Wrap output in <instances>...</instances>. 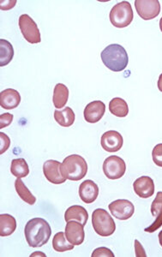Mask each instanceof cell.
Masks as SVG:
<instances>
[{
    "label": "cell",
    "instance_id": "obj_1",
    "mask_svg": "<svg viewBox=\"0 0 162 257\" xmlns=\"http://www.w3.org/2000/svg\"><path fill=\"white\" fill-rule=\"evenodd\" d=\"M24 234L28 244L32 248H38L49 241L52 229L46 219L34 218L25 225Z\"/></svg>",
    "mask_w": 162,
    "mask_h": 257
},
{
    "label": "cell",
    "instance_id": "obj_2",
    "mask_svg": "<svg viewBox=\"0 0 162 257\" xmlns=\"http://www.w3.org/2000/svg\"><path fill=\"white\" fill-rule=\"evenodd\" d=\"M100 57L105 66L114 72L125 70L129 63L126 50L121 45H109L101 52Z\"/></svg>",
    "mask_w": 162,
    "mask_h": 257
},
{
    "label": "cell",
    "instance_id": "obj_3",
    "mask_svg": "<svg viewBox=\"0 0 162 257\" xmlns=\"http://www.w3.org/2000/svg\"><path fill=\"white\" fill-rule=\"evenodd\" d=\"M60 171L64 178L71 181H79L88 173V165L85 159L78 155H71L64 160Z\"/></svg>",
    "mask_w": 162,
    "mask_h": 257
},
{
    "label": "cell",
    "instance_id": "obj_4",
    "mask_svg": "<svg viewBox=\"0 0 162 257\" xmlns=\"http://www.w3.org/2000/svg\"><path fill=\"white\" fill-rule=\"evenodd\" d=\"M92 225L94 231L101 237H109L116 230L114 219L103 208H97L93 212Z\"/></svg>",
    "mask_w": 162,
    "mask_h": 257
},
{
    "label": "cell",
    "instance_id": "obj_5",
    "mask_svg": "<svg viewBox=\"0 0 162 257\" xmlns=\"http://www.w3.org/2000/svg\"><path fill=\"white\" fill-rule=\"evenodd\" d=\"M111 24L118 29L129 26L134 18L132 7L129 2L122 1L112 7L110 12Z\"/></svg>",
    "mask_w": 162,
    "mask_h": 257
},
{
    "label": "cell",
    "instance_id": "obj_6",
    "mask_svg": "<svg viewBox=\"0 0 162 257\" xmlns=\"http://www.w3.org/2000/svg\"><path fill=\"white\" fill-rule=\"evenodd\" d=\"M19 28L24 39L31 44H37L42 41L41 33L36 22L30 16L24 14L19 18Z\"/></svg>",
    "mask_w": 162,
    "mask_h": 257
},
{
    "label": "cell",
    "instance_id": "obj_7",
    "mask_svg": "<svg viewBox=\"0 0 162 257\" xmlns=\"http://www.w3.org/2000/svg\"><path fill=\"white\" fill-rule=\"evenodd\" d=\"M126 165L123 159L116 155H111L105 160L103 163V172L106 178L115 180L124 175Z\"/></svg>",
    "mask_w": 162,
    "mask_h": 257
},
{
    "label": "cell",
    "instance_id": "obj_8",
    "mask_svg": "<svg viewBox=\"0 0 162 257\" xmlns=\"http://www.w3.org/2000/svg\"><path fill=\"white\" fill-rule=\"evenodd\" d=\"M135 7L139 17L143 20L157 18L160 12V5L158 0H136Z\"/></svg>",
    "mask_w": 162,
    "mask_h": 257
},
{
    "label": "cell",
    "instance_id": "obj_9",
    "mask_svg": "<svg viewBox=\"0 0 162 257\" xmlns=\"http://www.w3.org/2000/svg\"><path fill=\"white\" fill-rule=\"evenodd\" d=\"M109 210L112 216L120 220H127L135 213V207L132 202L125 199H118L109 204Z\"/></svg>",
    "mask_w": 162,
    "mask_h": 257
},
{
    "label": "cell",
    "instance_id": "obj_10",
    "mask_svg": "<svg viewBox=\"0 0 162 257\" xmlns=\"http://www.w3.org/2000/svg\"><path fill=\"white\" fill-rule=\"evenodd\" d=\"M124 144L123 137L120 133L116 131H108L105 132L100 140L102 149L109 153H115L119 151Z\"/></svg>",
    "mask_w": 162,
    "mask_h": 257
},
{
    "label": "cell",
    "instance_id": "obj_11",
    "mask_svg": "<svg viewBox=\"0 0 162 257\" xmlns=\"http://www.w3.org/2000/svg\"><path fill=\"white\" fill-rule=\"evenodd\" d=\"M84 225L81 223L71 220L65 226V236L69 242L73 245H81L85 238Z\"/></svg>",
    "mask_w": 162,
    "mask_h": 257
},
{
    "label": "cell",
    "instance_id": "obj_12",
    "mask_svg": "<svg viewBox=\"0 0 162 257\" xmlns=\"http://www.w3.org/2000/svg\"><path fill=\"white\" fill-rule=\"evenodd\" d=\"M61 164L54 160H49L43 165V173L48 181L53 184H64L66 178L63 177L60 171Z\"/></svg>",
    "mask_w": 162,
    "mask_h": 257
},
{
    "label": "cell",
    "instance_id": "obj_13",
    "mask_svg": "<svg viewBox=\"0 0 162 257\" xmlns=\"http://www.w3.org/2000/svg\"><path fill=\"white\" fill-rule=\"evenodd\" d=\"M106 105L100 100H94L86 105L83 115L84 119L90 123L99 122L105 114Z\"/></svg>",
    "mask_w": 162,
    "mask_h": 257
},
{
    "label": "cell",
    "instance_id": "obj_14",
    "mask_svg": "<svg viewBox=\"0 0 162 257\" xmlns=\"http://www.w3.org/2000/svg\"><path fill=\"white\" fill-rule=\"evenodd\" d=\"M134 191L141 198H149L154 194V183L150 177L142 176L135 180L133 184Z\"/></svg>",
    "mask_w": 162,
    "mask_h": 257
},
{
    "label": "cell",
    "instance_id": "obj_15",
    "mask_svg": "<svg viewBox=\"0 0 162 257\" xmlns=\"http://www.w3.org/2000/svg\"><path fill=\"white\" fill-rule=\"evenodd\" d=\"M151 213L155 217V220L148 227L145 228L144 231L153 233L162 226V192L157 193L156 197L151 204Z\"/></svg>",
    "mask_w": 162,
    "mask_h": 257
},
{
    "label": "cell",
    "instance_id": "obj_16",
    "mask_svg": "<svg viewBox=\"0 0 162 257\" xmlns=\"http://www.w3.org/2000/svg\"><path fill=\"white\" fill-rule=\"evenodd\" d=\"M99 187L92 180H85L79 186V196L84 203L90 204L97 199Z\"/></svg>",
    "mask_w": 162,
    "mask_h": 257
},
{
    "label": "cell",
    "instance_id": "obj_17",
    "mask_svg": "<svg viewBox=\"0 0 162 257\" xmlns=\"http://www.w3.org/2000/svg\"><path fill=\"white\" fill-rule=\"evenodd\" d=\"M21 102L19 92L13 88H7L0 93V105L4 109L12 110L18 107Z\"/></svg>",
    "mask_w": 162,
    "mask_h": 257
},
{
    "label": "cell",
    "instance_id": "obj_18",
    "mask_svg": "<svg viewBox=\"0 0 162 257\" xmlns=\"http://www.w3.org/2000/svg\"><path fill=\"white\" fill-rule=\"evenodd\" d=\"M88 219H89V213L82 206L74 205L65 211V220L66 222L75 220L85 226L88 222Z\"/></svg>",
    "mask_w": 162,
    "mask_h": 257
},
{
    "label": "cell",
    "instance_id": "obj_19",
    "mask_svg": "<svg viewBox=\"0 0 162 257\" xmlns=\"http://www.w3.org/2000/svg\"><path fill=\"white\" fill-rule=\"evenodd\" d=\"M69 89L65 84L58 83L53 90V102L57 109L65 107L66 103L68 102Z\"/></svg>",
    "mask_w": 162,
    "mask_h": 257
},
{
    "label": "cell",
    "instance_id": "obj_20",
    "mask_svg": "<svg viewBox=\"0 0 162 257\" xmlns=\"http://www.w3.org/2000/svg\"><path fill=\"white\" fill-rule=\"evenodd\" d=\"M17 229V220L11 214L5 213L0 215V236H11Z\"/></svg>",
    "mask_w": 162,
    "mask_h": 257
},
{
    "label": "cell",
    "instance_id": "obj_21",
    "mask_svg": "<svg viewBox=\"0 0 162 257\" xmlns=\"http://www.w3.org/2000/svg\"><path fill=\"white\" fill-rule=\"evenodd\" d=\"M54 119L62 127H70L75 122V113L71 107L66 106L63 110L54 111Z\"/></svg>",
    "mask_w": 162,
    "mask_h": 257
},
{
    "label": "cell",
    "instance_id": "obj_22",
    "mask_svg": "<svg viewBox=\"0 0 162 257\" xmlns=\"http://www.w3.org/2000/svg\"><path fill=\"white\" fill-rule=\"evenodd\" d=\"M109 111L116 117H125L129 113V106L124 99L117 97L110 101Z\"/></svg>",
    "mask_w": 162,
    "mask_h": 257
},
{
    "label": "cell",
    "instance_id": "obj_23",
    "mask_svg": "<svg viewBox=\"0 0 162 257\" xmlns=\"http://www.w3.org/2000/svg\"><path fill=\"white\" fill-rule=\"evenodd\" d=\"M11 172L17 178H25L30 173V168L24 158L14 159L12 161Z\"/></svg>",
    "mask_w": 162,
    "mask_h": 257
},
{
    "label": "cell",
    "instance_id": "obj_24",
    "mask_svg": "<svg viewBox=\"0 0 162 257\" xmlns=\"http://www.w3.org/2000/svg\"><path fill=\"white\" fill-rule=\"evenodd\" d=\"M0 65L3 67L9 64L14 57V49L9 41L0 39Z\"/></svg>",
    "mask_w": 162,
    "mask_h": 257
},
{
    "label": "cell",
    "instance_id": "obj_25",
    "mask_svg": "<svg viewBox=\"0 0 162 257\" xmlns=\"http://www.w3.org/2000/svg\"><path fill=\"white\" fill-rule=\"evenodd\" d=\"M16 191L18 194V196H20V198L24 201V202L30 205H34L36 202V198L30 192V190L27 188L26 185L24 184V182L21 178H17L15 181Z\"/></svg>",
    "mask_w": 162,
    "mask_h": 257
},
{
    "label": "cell",
    "instance_id": "obj_26",
    "mask_svg": "<svg viewBox=\"0 0 162 257\" xmlns=\"http://www.w3.org/2000/svg\"><path fill=\"white\" fill-rule=\"evenodd\" d=\"M65 234L59 231L53 237V247L55 251L65 252L73 249L75 245L69 242L68 240H66L67 238H65Z\"/></svg>",
    "mask_w": 162,
    "mask_h": 257
},
{
    "label": "cell",
    "instance_id": "obj_27",
    "mask_svg": "<svg viewBox=\"0 0 162 257\" xmlns=\"http://www.w3.org/2000/svg\"><path fill=\"white\" fill-rule=\"evenodd\" d=\"M152 158L154 164L162 167V144H157L152 151Z\"/></svg>",
    "mask_w": 162,
    "mask_h": 257
},
{
    "label": "cell",
    "instance_id": "obj_28",
    "mask_svg": "<svg viewBox=\"0 0 162 257\" xmlns=\"http://www.w3.org/2000/svg\"><path fill=\"white\" fill-rule=\"evenodd\" d=\"M114 254L112 253V250L106 247H100V248L94 249V252L92 253V257H114Z\"/></svg>",
    "mask_w": 162,
    "mask_h": 257
},
{
    "label": "cell",
    "instance_id": "obj_29",
    "mask_svg": "<svg viewBox=\"0 0 162 257\" xmlns=\"http://www.w3.org/2000/svg\"><path fill=\"white\" fill-rule=\"evenodd\" d=\"M0 142H1V147H0V153L1 155H3L4 153L7 151V149H9L11 145V140L8 138L7 135L5 134L3 132L0 133Z\"/></svg>",
    "mask_w": 162,
    "mask_h": 257
},
{
    "label": "cell",
    "instance_id": "obj_30",
    "mask_svg": "<svg viewBox=\"0 0 162 257\" xmlns=\"http://www.w3.org/2000/svg\"><path fill=\"white\" fill-rule=\"evenodd\" d=\"M13 121V115L11 113L1 114L0 116V128H4L9 126Z\"/></svg>",
    "mask_w": 162,
    "mask_h": 257
},
{
    "label": "cell",
    "instance_id": "obj_31",
    "mask_svg": "<svg viewBox=\"0 0 162 257\" xmlns=\"http://www.w3.org/2000/svg\"><path fill=\"white\" fill-rule=\"evenodd\" d=\"M135 249H136V255L137 257H146L144 248L141 246V243L139 242L138 240H135Z\"/></svg>",
    "mask_w": 162,
    "mask_h": 257
},
{
    "label": "cell",
    "instance_id": "obj_32",
    "mask_svg": "<svg viewBox=\"0 0 162 257\" xmlns=\"http://www.w3.org/2000/svg\"><path fill=\"white\" fill-rule=\"evenodd\" d=\"M158 88L160 92H162V74L159 75V80H158Z\"/></svg>",
    "mask_w": 162,
    "mask_h": 257
},
{
    "label": "cell",
    "instance_id": "obj_33",
    "mask_svg": "<svg viewBox=\"0 0 162 257\" xmlns=\"http://www.w3.org/2000/svg\"><path fill=\"white\" fill-rule=\"evenodd\" d=\"M158 237H159V244L162 247V231L159 232V235H158Z\"/></svg>",
    "mask_w": 162,
    "mask_h": 257
},
{
    "label": "cell",
    "instance_id": "obj_34",
    "mask_svg": "<svg viewBox=\"0 0 162 257\" xmlns=\"http://www.w3.org/2000/svg\"><path fill=\"white\" fill-rule=\"evenodd\" d=\"M159 29H160L162 32V18H160V20H159Z\"/></svg>",
    "mask_w": 162,
    "mask_h": 257
}]
</instances>
